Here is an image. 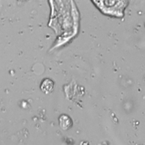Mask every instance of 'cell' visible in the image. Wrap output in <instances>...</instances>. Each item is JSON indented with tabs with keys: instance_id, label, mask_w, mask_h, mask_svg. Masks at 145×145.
Segmentation results:
<instances>
[{
	"instance_id": "obj_1",
	"label": "cell",
	"mask_w": 145,
	"mask_h": 145,
	"mask_svg": "<svg viewBox=\"0 0 145 145\" xmlns=\"http://www.w3.org/2000/svg\"><path fill=\"white\" fill-rule=\"evenodd\" d=\"M40 87L42 92L45 94H49L53 91L54 88V83L52 79L45 78L42 80Z\"/></svg>"
},
{
	"instance_id": "obj_2",
	"label": "cell",
	"mask_w": 145,
	"mask_h": 145,
	"mask_svg": "<svg viewBox=\"0 0 145 145\" xmlns=\"http://www.w3.org/2000/svg\"><path fill=\"white\" fill-rule=\"evenodd\" d=\"M61 123L62 127H65V123H66V127H69L70 125L71 121L70 119L67 117L66 116H63L60 118Z\"/></svg>"
}]
</instances>
